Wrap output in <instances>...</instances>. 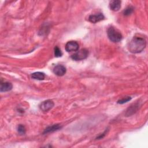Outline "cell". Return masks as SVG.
Instances as JSON below:
<instances>
[{"mask_svg": "<svg viewBox=\"0 0 148 148\" xmlns=\"http://www.w3.org/2000/svg\"><path fill=\"white\" fill-rule=\"evenodd\" d=\"M146 46V41L143 37L135 36L128 45L129 51L132 53H139L143 50Z\"/></svg>", "mask_w": 148, "mask_h": 148, "instance_id": "obj_1", "label": "cell"}, {"mask_svg": "<svg viewBox=\"0 0 148 148\" xmlns=\"http://www.w3.org/2000/svg\"><path fill=\"white\" fill-rule=\"evenodd\" d=\"M107 34L109 39L114 43L119 42L123 38L121 34L113 27H110L108 29Z\"/></svg>", "mask_w": 148, "mask_h": 148, "instance_id": "obj_2", "label": "cell"}, {"mask_svg": "<svg viewBox=\"0 0 148 148\" xmlns=\"http://www.w3.org/2000/svg\"><path fill=\"white\" fill-rule=\"evenodd\" d=\"M88 55V51L86 49H82L71 56V58L75 61H80L86 59Z\"/></svg>", "mask_w": 148, "mask_h": 148, "instance_id": "obj_3", "label": "cell"}, {"mask_svg": "<svg viewBox=\"0 0 148 148\" xmlns=\"http://www.w3.org/2000/svg\"><path fill=\"white\" fill-rule=\"evenodd\" d=\"M54 105L53 101L51 99H47L42 102L40 105L39 108L43 112H47L50 110Z\"/></svg>", "mask_w": 148, "mask_h": 148, "instance_id": "obj_4", "label": "cell"}, {"mask_svg": "<svg viewBox=\"0 0 148 148\" xmlns=\"http://www.w3.org/2000/svg\"><path fill=\"white\" fill-rule=\"evenodd\" d=\"M79 44L77 42L74 40H71L68 42L65 45V50L68 52L76 51L79 49Z\"/></svg>", "mask_w": 148, "mask_h": 148, "instance_id": "obj_5", "label": "cell"}, {"mask_svg": "<svg viewBox=\"0 0 148 148\" xmlns=\"http://www.w3.org/2000/svg\"><path fill=\"white\" fill-rule=\"evenodd\" d=\"M53 72L58 76H62L66 73V68L62 65H57L53 68Z\"/></svg>", "mask_w": 148, "mask_h": 148, "instance_id": "obj_6", "label": "cell"}, {"mask_svg": "<svg viewBox=\"0 0 148 148\" xmlns=\"http://www.w3.org/2000/svg\"><path fill=\"white\" fill-rule=\"evenodd\" d=\"M104 16L102 13H99L96 14H91L88 17V21L92 23H96L104 19Z\"/></svg>", "mask_w": 148, "mask_h": 148, "instance_id": "obj_7", "label": "cell"}, {"mask_svg": "<svg viewBox=\"0 0 148 148\" xmlns=\"http://www.w3.org/2000/svg\"><path fill=\"white\" fill-rule=\"evenodd\" d=\"M61 128H62V126L59 124H53L52 125L47 127L43 131V134H47V133H50V132H54L56 131H57V130L61 129Z\"/></svg>", "mask_w": 148, "mask_h": 148, "instance_id": "obj_8", "label": "cell"}, {"mask_svg": "<svg viewBox=\"0 0 148 148\" xmlns=\"http://www.w3.org/2000/svg\"><path fill=\"white\" fill-rule=\"evenodd\" d=\"M109 6L111 10L113 11H117L121 7V1L119 0L111 1L109 3Z\"/></svg>", "mask_w": 148, "mask_h": 148, "instance_id": "obj_9", "label": "cell"}, {"mask_svg": "<svg viewBox=\"0 0 148 148\" xmlns=\"http://www.w3.org/2000/svg\"><path fill=\"white\" fill-rule=\"evenodd\" d=\"M13 86L12 84L10 82H3L1 84L0 91L1 92H6L9 91L12 89Z\"/></svg>", "mask_w": 148, "mask_h": 148, "instance_id": "obj_10", "label": "cell"}, {"mask_svg": "<svg viewBox=\"0 0 148 148\" xmlns=\"http://www.w3.org/2000/svg\"><path fill=\"white\" fill-rule=\"evenodd\" d=\"M31 77L32 79H35V80H42L45 79V73L41 72H36L33 73L31 75Z\"/></svg>", "mask_w": 148, "mask_h": 148, "instance_id": "obj_11", "label": "cell"}, {"mask_svg": "<svg viewBox=\"0 0 148 148\" xmlns=\"http://www.w3.org/2000/svg\"><path fill=\"white\" fill-rule=\"evenodd\" d=\"M138 105H136V104H134V105L131 106V107L127 109L125 114H126L127 116L132 114L133 113H134L136 111V110H137V107H138Z\"/></svg>", "mask_w": 148, "mask_h": 148, "instance_id": "obj_12", "label": "cell"}, {"mask_svg": "<svg viewBox=\"0 0 148 148\" xmlns=\"http://www.w3.org/2000/svg\"><path fill=\"white\" fill-rule=\"evenodd\" d=\"M131 99V97H129V96H126V97H124L123 98L119 99L117 101V103L119 104H123L124 103L127 102L128 101H130Z\"/></svg>", "mask_w": 148, "mask_h": 148, "instance_id": "obj_13", "label": "cell"}, {"mask_svg": "<svg viewBox=\"0 0 148 148\" xmlns=\"http://www.w3.org/2000/svg\"><path fill=\"white\" fill-rule=\"evenodd\" d=\"M134 11V8L132 6L127 7L123 12V14L124 16H129Z\"/></svg>", "mask_w": 148, "mask_h": 148, "instance_id": "obj_14", "label": "cell"}, {"mask_svg": "<svg viewBox=\"0 0 148 148\" xmlns=\"http://www.w3.org/2000/svg\"><path fill=\"white\" fill-rule=\"evenodd\" d=\"M17 131L20 135H24L25 133V128L22 124H19L17 127Z\"/></svg>", "mask_w": 148, "mask_h": 148, "instance_id": "obj_15", "label": "cell"}, {"mask_svg": "<svg viewBox=\"0 0 148 148\" xmlns=\"http://www.w3.org/2000/svg\"><path fill=\"white\" fill-rule=\"evenodd\" d=\"M62 55V53L60 50V49L58 46H56L54 47V56L56 57H61Z\"/></svg>", "mask_w": 148, "mask_h": 148, "instance_id": "obj_16", "label": "cell"}, {"mask_svg": "<svg viewBox=\"0 0 148 148\" xmlns=\"http://www.w3.org/2000/svg\"><path fill=\"white\" fill-rule=\"evenodd\" d=\"M107 131H108V130H105V131L103 132V133H102L101 135H99L98 137H97V139H99L103 138L104 137V136L106 135V132H107Z\"/></svg>", "mask_w": 148, "mask_h": 148, "instance_id": "obj_17", "label": "cell"}]
</instances>
